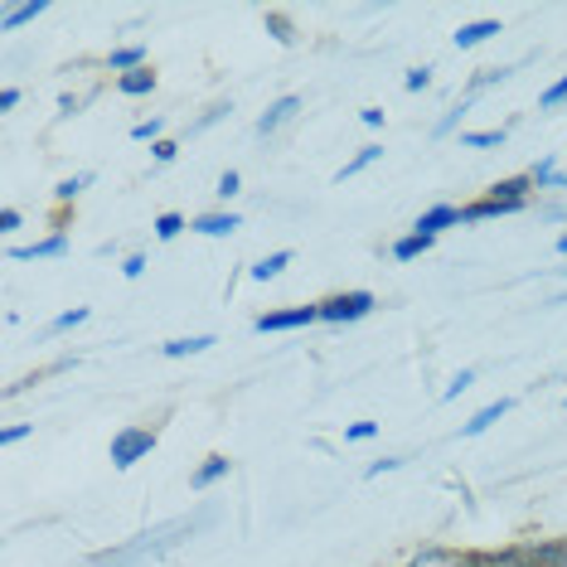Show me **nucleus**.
Masks as SVG:
<instances>
[{"label":"nucleus","instance_id":"f257e3e1","mask_svg":"<svg viewBox=\"0 0 567 567\" xmlns=\"http://www.w3.org/2000/svg\"><path fill=\"white\" fill-rule=\"evenodd\" d=\"M320 306V320H330V326H354V320H364L373 306H379V296L373 291H340V296H326V301H316Z\"/></svg>","mask_w":567,"mask_h":567},{"label":"nucleus","instance_id":"f03ea898","mask_svg":"<svg viewBox=\"0 0 567 567\" xmlns=\"http://www.w3.org/2000/svg\"><path fill=\"white\" fill-rule=\"evenodd\" d=\"M161 442V432L156 427H122L117 436H112V466L117 471H132L141 456H151Z\"/></svg>","mask_w":567,"mask_h":567},{"label":"nucleus","instance_id":"7ed1b4c3","mask_svg":"<svg viewBox=\"0 0 567 567\" xmlns=\"http://www.w3.org/2000/svg\"><path fill=\"white\" fill-rule=\"evenodd\" d=\"M320 320V306H291V311H267V316H257L252 320V330L257 334H277V330H301V326H316Z\"/></svg>","mask_w":567,"mask_h":567},{"label":"nucleus","instance_id":"20e7f679","mask_svg":"<svg viewBox=\"0 0 567 567\" xmlns=\"http://www.w3.org/2000/svg\"><path fill=\"white\" fill-rule=\"evenodd\" d=\"M528 209V199H505V195H481L475 204H461V224H485V218H505V214H519Z\"/></svg>","mask_w":567,"mask_h":567},{"label":"nucleus","instance_id":"39448f33","mask_svg":"<svg viewBox=\"0 0 567 567\" xmlns=\"http://www.w3.org/2000/svg\"><path fill=\"white\" fill-rule=\"evenodd\" d=\"M509 412H514V398H495V403H485L481 412H475V417L471 422H461V436H466V442H471V436H481V432H489V427H495V422L499 417H509Z\"/></svg>","mask_w":567,"mask_h":567},{"label":"nucleus","instance_id":"423d86ee","mask_svg":"<svg viewBox=\"0 0 567 567\" xmlns=\"http://www.w3.org/2000/svg\"><path fill=\"white\" fill-rule=\"evenodd\" d=\"M296 112H301V97H296V93H287V97H277V102H272V107H267V112H262V117H257V136H272V132H277V126H287V122L296 117Z\"/></svg>","mask_w":567,"mask_h":567},{"label":"nucleus","instance_id":"0eeeda50","mask_svg":"<svg viewBox=\"0 0 567 567\" xmlns=\"http://www.w3.org/2000/svg\"><path fill=\"white\" fill-rule=\"evenodd\" d=\"M456 224H461V209H456V204H432V209L422 214L412 228H417V234H427V238H436L442 228H456Z\"/></svg>","mask_w":567,"mask_h":567},{"label":"nucleus","instance_id":"6e6552de","mask_svg":"<svg viewBox=\"0 0 567 567\" xmlns=\"http://www.w3.org/2000/svg\"><path fill=\"white\" fill-rule=\"evenodd\" d=\"M69 252V234H54L44 243H30V248H6L10 262H34V257H63Z\"/></svg>","mask_w":567,"mask_h":567},{"label":"nucleus","instance_id":"1a4fd4ad","mask_svg":"<svg viewBox=\"0 0 567 567\" xmlns=\"http://www.w3.org/2000/svg\"><path fill=\"white\" fill-rule=\"evenodd\" d=\"M189 228L204 238H228L234 228H243V218L238 214H199V218H189Z\"/></svg>","mask_w":567,"mask_h":567},{"label":"nucleus","instance_id":"9d476101","mask_svg":"<svg viewBox=\"0 0 567 567\" xmlns=\"http://www.w3.org/2000/svg\"><path fill=\"white\" fill-rule=\"evenodd\" d=\"M495 34H499V20H475V24H461L451 40H456V49H475V44L495 40Z\"/></svg>","mask_w":567,"mask_h":567},{"label":"nucleus","instance_id":"9b49d317","mask_svg":"<svg viewBox=\"0 0 567 567\" xmlns=\"http://www.w3.org/2000/svg\"><path fill=\"white\" fill-rule=\"evenodd\" d=\"M107 69L117 73H136V69H146V44H126V49H112L107 54Z\"/></svg>","mask_w":567,"mask_h":567},{"label":"nucleus","instance_id":"f8f14e48","mask_svg":"<svg viewBox=\"0 0 567 567\" xmlns=\"http://www.w3.org/2000/svg\"><path fill=\"white\" fill-rule=\"evenodd\" d=\"M228 471H234V461H228V456H204V466L189 475V485H195V489H209V485L224 481Z\"/></svg>","mask_w":567,"mask_h":567},{"label":"nucleus","instance_id":"ddd939ff","mask_svg":"<svg viewBox=\"0 0 567 567\" xmlns=\"http://www.w3.org/2000/svg\"><path fill=\"white\" fill-rule=\"evenodd\" d=\"M117 93H126V97L156 93V73H151V63H146V69H136V73H122V79H117Z\"/></svg>","mask_w":567,"mask_h":567},{"label":"nucleus","instance_id":"4468645a","mask_svg":"<svg viewBox=\"0 0 567 567\" xmlns=\"http://www.w3.org/2000/svg\"><path fill=\"white\" fill-rule=\"evenodd\" d=\"M432 243H436V238H427V234H417V228H412V234H403V238L393 243V257H398V262H412V257L432 252Z\"/></svg>","mask_w":567,"mask_h":567},{"label":"nucleus","instance_id":"2eb2a0df","mask_svg":"<svg viewBox=\"0 0 567 567\" xmlns=\"http://www.w3.org/2000/svg\"><path fill=\"white\" fill-rule=\"evenodd\" d=\"M44 10H49V0H30V6H6V16H0V24H6V30H20V24L40 20Z\"/></svg>","mask_w":567,"mask_h":567},{"label":"nucleus","instance_id":"dca6fc26","mask_svg":"<svg viewBox=\"0 0 567 567\" xmlns=\"http://www.w3.org/2000/svg\"><path fill=\"white\" fill-rule=\"evenodd\" d=\"M209 344H218L214 334H189V340H171L161 354H165V359H185V354H204Z\"/></svg>","mask_w":567,"mask_h":567},{"label":"nucleus","instance_id":"f3484780","mask_svg":"<svg viewBox=\"0 0 567 567\" xmlns=\"http://www.w3.org/2000/svg\"><path fill=\"white\" fill-rule=\"evenodd\" d=\"M291 267V252L281 248V252H267L262 262H252V281H272V277H281Z\"/></svg>","mask_w":567,"mask_h":567},{"label":"nucleus","instance_id":"a211bd4d","mask_svg":"<svg viewBox=\"0 0 567 567\" xmlns=\"http://www.w3.org/2000/svg\"><path fill=\"white\" fill-rule=\"evenodd\" d=\"M379 156H383V146H359V151H354V161H344V165H340V175H334V179L344 185V179H354L359 171H369V165L379 161Z\"/></svg>","mask_w":567,"mask_h":567},{"label":"nucleus","instance_id":"6ab92c4d","mask_svg":"<svg viewBox=\"0 0 567 567\" xmlns=\"http://www.w3.org/2000/svg\"><path fill=\"white\" fill-rule=\"evenodd\" d=\"M505 136H509V126H489V132H466V136H461V146H471V151H481V146H505Z\"/></svg>","mask_w":567,"mask_h":567},{"label":"nucleus","instance_id":"aec40b11","mask_svg":"<svg viewBox=\"0 0 567 567\" xmlns=\"http://www.w3.org/2000/svg\"><path fill=\"white\" fill-rule=\"evenodd\" d=\"M509 79H514V63H505V69H485V73H481V79H475V83H471V93H466V97L475 102V97H481V93H485V87H495V83H509Z\"/></svg>","mask_w":567,"mask_h":567},{"label":"nucleus","instance_id":"412c9836","mask_svg":"<svg viewBox=\"0 0 567 567\" xmlns=\"http://www.w3.org/2000/svg\"><path fill=\"white\" fill-rule=\"evenodd\" d=\"M151 228H156V238H161V243H171V238H179V234L189 228V218H185V214H161Z\"/></svg>","mask_w":567,"mask_h":567},{"label":"nucleus","instance_id":"4be33fe9","mask_svg":"<svg viewBox=\"0 0 567 567\" xmlns=\"http://www.w3.org/2000/svg\"><path fill=\"white\" fill-rule=\"evenodd\" d=\"M87 179H93V175H73V179H59V185H54V204H73V199H79L83 189H87Z\"/></svg>","mask_w":567,"mask_h":567},{"label":"nucleus","instance_id":"5701e85b","mask_svg":"<svg viewBox=\"0 0 567 567\" xmlns=\"http://www.w3.org/2000/svg\"><path fill=\"white\" fill-rule=\"evenodd\" d=\"M567 102V73L553 87H544V97H538V112H553V107H563Z\"/></svg>","mask_w":567,"mask_h":567},{"label":"nucleus","instance_id":"b1692460","mask_svg":"<svg viewBox=\"0 0 567 567\" xmlns=\"http://www.w3.org/2000/svg\"><path fill=\"white\" fill-rule=\"evenodd\" d=\"M262 20H267V30H272V34H277V40H281V44H291V40H296V34H291V20H287V16H281V10H267V16H262Z\"/></svg>","mask_w":567,"mask_h":567},{"label":"nucleus","instance_id":"393cba45","mask_svg":"<svg viewBox=\"0 0 567 567\" xmlns=\"http://www.w3.org/2000/svg\"><path fill=\"white\" fill-rule=\"evenodd\" d=\"M161 132H165V122H161V117H151V122H136V126H132V136H136V141H151V146H156V141H165Z\"/></svg>","mask_w":567,"mask_h":567},{"label":"nucleus","instance_id":"a878e982","mask_svg":"<svg viewBox=\"0 0 567 567\" xmlns=\"http://www.w3.org/2000/svg\"><path fill=\"white\" fill-rule=\"evenodd\" d=\"M471 383H475V369H461V373H456V379H451V383H446V393H442V398H446V403H451V398H461V393H466V389H471Z\"/></svg>","mask_w":567,"mask_h":567},{"label":"nucleus","instance_id":"bb28decb","mask_svg":"<svg viewBox=\"0 0 567 567\" xmlns=\"http://www.w3.org/2000/svg\"><path fill=\"white\" fill-rule=\"evenodd\" d=\"M87 316H93V311H87V306H73V311H63V316L54 320V334H59V330H73V326H83Z\"/></svg>","mask_w":567,"mask_h":567},{"label":"nucleus","instance_id":"cd10ccee","mask_svg":"<svg viewBox=\"0 0 567 567\" xmlns=\"http://www.w3.org/2000/svg\"><path fill=\"white\" fill-rule=\"evenodd\" d=\"M238 185H243V175H238V171H224V175H218V189H214V195H218V199H234Z\"/></svg>","mask_w":567,"mask_h":567},{"label":"nucleus","instance_id":"c85d7f7f","mask_svg":"<svg viewBox=\"0 0 567 567\" xmlns=\"http://www.w3.org/2000/svg\"><path fill=\"white\" fill-rule=\"evenodd\" d=\"M466 112H471V97H461V102H456V107H451V112H446V117H442V126H436V136H446V132H451V126H456L461 117H466Z\"/></svg>","mask_w":567,"mask_h":567},{"label":"nucleus","instance_id":"c756f323","mask_svg":"<svg viewBox=\"0 0 567 567\" xmlns=\"http://www.w3.org/2000/svg\"><path fill=\"white\" fill-rule=\"evenodd\" d=\"M403 87H408V93H422V87H432V69H408Z\"/></svg>","mask_w":567,"mask_h":567},{"label":"nucleus","instance_id":"7c9ffc66","mask_svg":"<svg viewBox=\"0 0 567 567\" xmlns=\"http://www.w3.org/2000/svg\"><path fill=\"white\" fill-rule=\"evenodd\" d=\"M369 436H379V422H354V427H344V442H369Z\"/></svg>","mask_w":567,"mask_h":567},{"label":"nucleus","instance_id":"2f4dec72","mask_svg":"<svg viewBox=\"0 0 567 567\" xmlns=\"http://www.w3.org/2000/svg\"><path fill=\"white\" fill-rule=\"evenodd\" d=\"M30 436V422H10L6 432H0V446H16V442H24Z\"/></svg>","mask_w":567,"mask_h":567},{"label":"nucleus","instance_id":"473e14b6","mask_svg":"<svg viewBox=\"0 0 567 567\" xmlns=\"http://www.w3.org/2000/svg\"><path fill=\"white\" fill-rule=\"evenodd\" d=\"M528 179H534V185H563L558 171H553L548 161H544V165H534V171H528Z\"/></svg>","mask_w":567,"mask_h":567},{"label":"nucleus","instance_id":"72a5a7b5","mask_svg":"<svg viewBox=\"0 0 567 567\" xmlns=\"http://www.w3.org/2000/svg\"><path fill=\"white\" fill-rule=\"evenodd\" d=\"M151 156H156V165H171L179 156V146H175V141H156V146H151Z\"/></svg>","mask_w":567,"mask_h":567},{"label":"nucleus","instance_id":"f704fd0d","mask_svg":"<svg viewBox=\"0 0 567 567\" xmlns=\"http://www.w3.org/2000/svg\"><path fill=\"white\" fill-rule=\"evenodd\" d=\"M403 466V456H383V461H373V466L364 471V481H373V475H389V471H398Z\"/></svg>","mask_w":567,"mask_h":567},{"label":"nucleus","instance_id":"c9c22d12","mask_svg":"<svg viewBox=\"0 0 567 567\" xmlns=\"http://www.w3.org/2000/svg\"><path fill=\"white\" fill-rule=\"evenodd\" d=\"M122 272H126V277H132V281H136L141 272H146V257H141V252H132V257H126V262H122Z\"/></svg>","mask_w":567,"mask_h":567},{"label":"nucleus","instance_id":"e433bc0d","mask_svg":"<svg viewBox=\"0 0 567 567\" xmlns=\"http://www.w3.org/2000/svg\"><path fill=\"white\" fill-rule=\"evenodd\" d=\"M16 228H20V209H6L0 214V234H16Z\"/></svg>","mask_w":567,"mask_h":567},{"label":"nucleus","instance_id":"4c0bfd02","mask_svg":"<svg viewBox=\"0 0 567 567\" xmlns=\"http://www.w3.org/2000/svg\"><path fill=\"white\" fill-rule=\"evenodd\" d=\"M0 107H20V87H0Z\"/></svg>","mask_w":567,"mask_h":567},{"label":"nucleus","instance_id":"58836bf2","mask_svg":"<svg viewBox=\"0 0 567 567\" xmlns=\"http://www.w3.org/2000/svg\"><path fill=\"white\" fill-rule=\"evenodd\" d=\"M359 117H364V126H383V107H364Z\"/></svg>","mask_w":567,"mask_h":567},{"label":"nucleus","instance_id":"ea45409f","mask_svg":"<svg viewBox=\"0 0 567 567\" xmlns=\"http://www.w3.org/2000/svg\"><path fill=\"white\" fill-rule=\"evenodd\" d=\"M558 252H563V257H567V234H563V238H558Z\"/></svg>","mask_w":567,"mask_h":567},{"label":"nucleus","instance_id":"a19ab883","mask_svg":"<svg viewBox=\"0 0 567 567\" xmlns=\"http://www.w3.org/2000/svg\"><path fill=\"white\" fill-rule=\"evenodd\" d=\"M563 277H567V267H563Z\"/></svg>","mask_w":567,"mask_h":567},{"label":"nucleus","instance_id":"79ce46f5","mask_svg":"<svg viewBox=\"0 0 567 567\" xmlns=\"http://www.w3.org/2000/svg\"><path fill=\"white\" fill-rule=\"evenodd\" d=\"M563 408H567V398H563Z\"/></svg>","mask_w":567,"mask_h":567}]
</instances>
